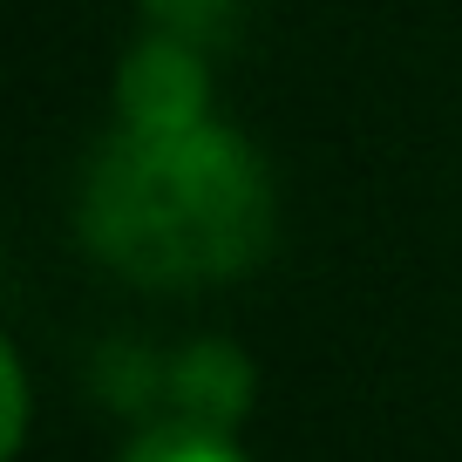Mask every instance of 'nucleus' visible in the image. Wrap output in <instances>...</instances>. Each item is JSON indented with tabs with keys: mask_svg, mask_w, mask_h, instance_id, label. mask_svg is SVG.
<instances>
[{
	"mask_svg": "<svg viewBox=\"0 0 462 462\" xmlns=\"http://www.w3.org/2000/svg\"><path fill=\"white\" fill-rule=\"evenodd\" d=\"M273 171L217 116L190 130L116 123L75 190L88 259L150 292H198L252 273L273 252Z\"/></svg>",
	"mask_w": 462,
	"mask_h": 462,
	"instance_id": "obj_1",
	"label": "nucleus"
},
{
	"mask_svg": "<svg viewBox=\"0 0 462 462\" xmlns=\"http://www.w3.org/2000/svg\"><path fill=\"white\" fill-rule=\"evenodd\" d=\"M0 394H7V415H0V456L21 462L28 456V421H34V394H28V354L14 340L0 346Z\"/></svg>",
	"mask_w": 462,
	"mask_h": 462,
	"instance_id": "obj_6",
	"label": "nucleus"
},
{
	"mask_svg": "<svg viewBox=\"0 0 462 462\" xmlns=\"http://www.w3.org/2000/svg\"><path fill=\"white\" fill-rule=\"evenodd\" d=\"M123 462H252L245 448L231 442V429H211V421H157V429H143L130 448H123Z\"/></svg>",
	"mask_w": 462,
	"mask_h": 462,
	"instance_id": "obj_4",
	"label": "nucleus"
},
{
	"mask_svg": "<svg viewBox=\"0 0 462 462\" xmlns=\"http://www.w3.org/2000/svg\"><path fill=\"white\" fill-rule=\"evenodd\" d=\"M231 7H238V0H143L150 28H171V34H184V42H198V48H211V42L231 34Z\"/></svg>",
	"mask_w": 462,
	"mask_h": 462,
	"instance_id": "obj_5",
	"label": "nucleus"
},
{
	"mask_svg": "<svg viewBox=\"0 0 462 462\" xmlns=\"http://www.w3.org/2000/svg\"><path fill=\"white\" fill-rule=\"evenodd\" d=\"M163 394L184 421H211V429H231V421L252 408V361L231 340H198L184 346L163 374Z\"/></svg>",
	"mask_w": 462,
	"mask_h": 462,
	"instance_id": "obj_3",
	"label": "nucleus"
},
{
	"mask_svg": "<svg viewBox=\"0 0 462 462\" xmlns=\"http://www.w3.org/2000/svg\"><path fill=\"white\" fill-rule=\"evenodd\" d=\"M116 123L123 130H190L211 123V61L171 28H143L116 61Z\"/></svg>",
	"mask_w": 462,
	"mask_h": 462,
	"instance_id": "obj_2",
	"label": "nucleus"
}]
</instances>
